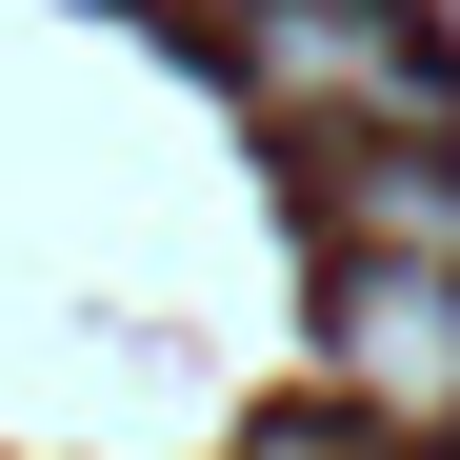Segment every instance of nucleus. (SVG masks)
I'll return each mask as SVG.
<instances>
[{"instance_id":"obj_2","label":"nucleus","mask_w":460,"mask_h":460,"mask_svg":"<svg viewBox=\"0 0 460 460\" xmlns=\"http://www.w3.org/2000/svg\"><path fill=\"white\" fill-rule=\"evenodd\" d=\"M321 360H341V401L380 440H460V261H341Z\"/></svg>"},{"instance_id":"obj_3","label":"nucleus","mask_w":460,"mask_h":460,"mask_svg":"<svg viewBox=\"0 0 460 460\" xmlns=\"http://www.w3.org/2000/svg\"><path fill=\"white\" fill-rule=\"evenodd\" d=\"M321 241L341 261H460V120L321 140Z\"/></svg>"},{"instance_id":"obj_1","label":"nucleus","mask_w":460,"mask_h":460,"mask_svg":"<svg viewBox=\"0 0 460 460\" xmlns=\"http://www.w3.org/2000/svg\"><path fill=\"white\" fill-rule=\"evenodd\" d=\"M220 60L241 101L300 140H360V120H440V40L401 0H220Z\"/></svg>"}]
</instances>
